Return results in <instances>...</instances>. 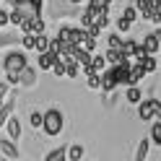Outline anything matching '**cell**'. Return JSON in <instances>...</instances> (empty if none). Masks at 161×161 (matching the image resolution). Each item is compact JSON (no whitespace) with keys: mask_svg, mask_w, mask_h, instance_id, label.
I'll return each mask as SVG.
<instances>
[{"mask_svg":"<svg viewBox=\"0 0 161 161\" xmlns=\"http://www.w3.org/2000/svg\"><path fill=\"white\" fill-rule=\"evenodd\" d=\"M63 122H65V119H63V112H60V109H47L42 127H44L47 135H60V133H63Z\"/></svg>","mask_w":161,"mask_h":161,"instance_id":"6da1fadb","label":"cell"},{"mask_svg":"<svg viewBox=\"0 0 161 161\" xmlns=\"http://www.w3.org/2000/svg\"><path fill=\"white\" fill-rule=\"evenodd\" d=\"M26 55L24 52H8L5 60H3V70H5V75H18V70L26 68Z\"/></svg>","mask_w":161,"mask_h":161,"instance_id":"7a4b0ae2","label":"cell"},{"mask_svg":"<svg viewBox=\"0 0 161 161\" xmlns=\"http://www.w3.org/2000/svg\"><path fill=\"white\" fill-rule=\"evenodd\" d=\"M143 75H146V68L140 63H133V65H130V73H127V86H138Z\"/></svg>","mask_w":161,"mask_h":161,"instance_id":"3957f363","label":"cell"},{"mask_svg":"<svg viewBox=\"0 0 161 161\" xmlns=\"http://www.w3.org/2000/svg\"><path fill=\"white\" fill-rule=\"evenodd\" d=\"M55 60H57V52H52V49H44V52H39V68H42V70H52Z\"/></svg>","mask_w":161,"mask_h":161,"instance_id":"277c9868","label":"cell"},{"mask_svg":"<svg viewBox=\"0 0 161 161\" xmlns=\"http://www.w3.org/2000/svg\"><path fill=\"white\" fill-rule=\"evenodd\" d=\"M138 117L140 119H153V99H140V107H138Z\"/></svg>","mask_w":161,"mask_h":161,"instance_id":"5b68a950","label":"cell"},{"mask_svg":"<svg viewBox=\"0 0 161 161\" xmlns=\"http://www.w3.org/2000/svg\"><path fill=\"white\" fill-rule=\"evenodd\" d=\"M5 130H8V138H11V140H18V138H21V122H18L16 117H8Z\"/></svg>","mask_w":161,"mask_h":161,"instance_id":"8992f818","label":"cell"},{"mask_svg":"<svg viewBox=\"0 0 161 161\" xmlns=\"http://www.w3.org/2000/svg\"><path fill=\"white\" fill-rule=\"evenodd\" d=\"M34 78H36V73H34L29 65L18 70V83H24V86H34Z\"/></svg>","mask_w":161,"mask_h":161,"instance_id":"52a82bcc","label":"cell"},{"mask_svg":"<svg viewBox=\"0 0 161 161\" xmlns=\"http://www.w3.org/2000/svg\"><path fill=\"white\" fill-rule=\"evenodd\" d=\"M114 86H117V78H114V68H109L107 73L102 75V88H104V91H114Z\"/></svg>","mask_w":161,"mask_h":161,"instance_id":"ba28073f","label":"cell"},{"mask_svg":"<svg viewBox=\"0 0 161 161\" xmlns=\"http://www.w3.org/2000/svg\"><path fill=\"white\" fill-rule=\"evenodd\" d=\"M143 47H146V52H148V55H156V52H158V47H161V42H158V36H156V34H148V36L143 39Z\"/></svg>","mask_w":161,"mask_h":161,"instance_id":"9c48e42d","label":"cell"},{"mask_svg":"<svg viewBox=\"0 0 161 161\" xmlns=\"http://www.w3.org/2000/svg\"><path fill=\"white\" fill-rule=\"evenodd\" d=\"M104 57H107V63H109V65H119V63H122V60H125L127 55L122 52V49H112V47H109Z\"/></svg>","mask_w":161,"mask_h":161,"instance_id":"30bf717a","label":"cell"},{"mask_svg":"<svg viewBox=\"0 0 161 161\" xmlns=\"http://www.w3.org/2000/svg\"><path fill=\"white\" fill-rule=\"evenodd\" d=\"M0 151H3V156H8V158H18V148L13 146V140H0Z\"/></svg>","mask_w":161,"mask_h":161,"instance_id":"8fae6325","label":"cell"},{"mask_svg":"<svg viewBox=\"0 0 161 161\" xmlns=\"http://www.w3.org/2000/svg\"><path fill=\"white\" fill-rule=\"evenodd\" d=\"M13 99H8V102H3V107H0V127H3L5 122H8V117H11V112H13Z\"/></svg>","mask_w":161,"mask_h":161,"instance_id":"7c38bea8","label":"cell"},{"mask_svg":"<svg viewBox=\"0 0 161 161\" xmlns=\"http://www.w3.org/2000/svg\"><path fill=\"white\" fill-rule=\"evenodd\" d=\"M86 86L88 88H102V73H86Z\"/></svg>","mask_w":161,"mask_h":161,"instance_id":"4fadbf2b","label":"cell"},{"mask_svg":"<svg viewBox=\"0 0 161 161\" xmlns=\"http://www.w3.org/2000/svg\"><path fill=\"white\" fill-rule=\"evenodd\" d=\"M125 99H127L130 104H140L143 94H140V88H138V86H130V88H127V96H125Z\"/></svg>","mask_w":161,"mask_h":161,"instance_id":"5bb4252c","label":"cell"},{"mask_svg":"<svg viewBox=\"0 0 161 161\" xmlns=\"http://www.w3.org/2000/svg\"><path fill=\"white\" fill-rule=\"evenodd\" d=\"M34 49H36V52H44V49H49V36H44V31L36 34V44H34Z\"/></svg>","mask_w":161,"mask_h":161,"instance_id":"9a60e30c","label":"cell"},{"mask_svg":"<svg viewBox=\"0 0 161 161\" xmlns=\"http://www.w3.org/2000/svg\"><path fill=\"white\" fill-rule=\"evenodd\" d=\"M104 65H107V57H102V55H91V70L102 73V70H104Z\"/></svg>","mask_w":161,"mask_h":161,"instance_id":"2e32d148","label":"cell"},{"mask_svg":"<svg viewBox=\"0 0 161 161\" xmlns=\"http://www.w3.org/2000/svg\"><path fill=\"white\" fill-rule=\"evenodd\" d=\"M21 42H24V49H34V44H36V34H34V31H24Z\"/></svg>","mask_w":161,"mask_h":161,"instance_id":"e0dca14e","label":"cell"},{"mask_svg":"<svg viewBox=\"0 0 161 161\" xmlns=\"http://www.w3.org/2000/svg\"><path fill=\"white\" fill-rule=\"evenodd\" d=\"M65 156H68V148H55V151H49L44 158L47 161H60V158H65Z\"/></svg>","mask_w":161,"mask_h":161,"instance_id":"ac0fdd59","label":"cell"},{"mask_svg":"<svg viewBox=\"0 0 161 161\" xmlns=\"http://www.w3.org/2000/svg\"><path fill=\"white\" fill-rule=\"evenodd\" d=\"M130 29H133V21H130L127 16H119V18H117V31L125 34V31H130Z\"/></svg>","mask_w":161,"mask_h":161,"instance_id":"d6986e66","label":"cell"},{"mask_svg":"<svg viewBox=\"0 0 161 161\" xmlns=\"http://www.w3.org/2000/svg\"><path fill=\"white\" fill-rule=\"evenodd\" d=\"M140 65L146 68V73H153V70H156V55H146Z\"/></svg>","mask_w":161,"mask_h":161,"instance_id":"ffe728a7","label":"cell"},{"mask_svg":"<svg viewBox=\"0 0 161 161\" xmlns=\"http://www.w3.org/2000/svg\"><path fill=\"white\" fill-rule=\"evenodd\" d=\"M151 140H153L156 146H161V119H156V125L151 127Z\"/></svg>","mask_w":161,"mask_h":161,"instance_id":"44dd1931","label":"cell"},{"mask_svg":"<svg viewBox=\"0 0 161 161\" xmlns=\"http://www.w3.org/2000/svg\"><path fill=\"white\" fill-rule=\"evenodd\" d=\"M146 156H148V140H140V146L135 151V161H143Z\"/></svg>","mask_w":161,"mask_h":161,"instance_id":"7402d4cb","label":"cell"},{"mask_svg":"<svg viewBox=\"0 0 161 161\" xmlns=\"http://www.w3.org/2000/svg\"><path fill=\"white\" fill-rule=\"evenodd\" d=\"M57 36H60V39H65V42H73V26H60Z\"/></svg>","mask_w":161,"mask_h":161,"instance_id":"603a6c76","label":"cell"},{"mask_svg":"<svg viewBox=\"0 0 161 161\" xmlns=\"http://www.w3.org/2000/svg\"><path fill=\"white\" fill-rule=\"evenodd\" d=\"M80 47H83V49H88V52H94V49H96V36H83V42H80Z\"/></svg>","mask_w":161,"mask_h":161,"instance_id":"cb8c5ba5","label":"cell"},{"mask_svg":"<svg viewBox=\"0 0 161 161\" xmlns=\"http://www.w3.org/2000/svg\"><path fill=\"white\" fill-rule=\"evenodd\" d=\"M29 122H31V127H42L44 114H42V112H31V114H29Z\"/></svg>","mask_w":161,"mask_h":161,"instance_id":"d4e9b609","label":"cell"},{"mask_svg":"<svg viewBox=\"0 0 161 161\" xmlns=\"http://www.w3.org/2000/svg\"><path fill=\"white\" fill-rule=\"evenodd\" d=\"M80 156H83V148H80V146H70L68 148V158L70 161H78Z\"/></svg>","mask_w":161,"mask_h":161,"instance_id":"484cf974","label":"cell"},{"mask_svg":"<svg viewBox=\"0 0 161 161\" xmlns=\"http://www.w3.org/2000/svg\"><path fill=\"white\" fill-rule=\"evenodd\" d=\"M107 44L112 47V49H122V44H125V42H122V36H117V34H112V36L107 39Z\"/></svg>","mask_w":161,"mask_h":161,"instance_id":"4316f807","label":"cell"},{"mask_svg":"<svg viewBox=\"0 0 161 161\" xmlns=\"http://www.w3.org/2000/svg\"><path fill=\"white\" fill-rule=\"evenodd\" d=\"M52 73H55L57 78H63V75H65V63H63L60 57L55 60V65H52Z\"/></svg>","mask_w":161,"mask_h":161,"instance_id":"83f0119b","label":"cell"},{"mask_svg":"<svg viewBox=\"0 0 161 161\" xmlns=\"http://www.w3.org/2000/svg\"><path fill=\"white\" fill-rule=\"evenodd\" d=\"M11 24H16V26L24 24V13L18 11V8H13V11H11Z\"/></svg>","mask_w":161,"mask_h":161,"instance_id":"f1b7e54d","label":"cell"},{"mask_svg":"<svg viewBox=\"0 0 161 161\" xmlns=\"http://www.w3.org/2000/svg\"><path fill=\"white\" fill-rule=\"evenodd\" d=\"M8 24H11V11H5L0 5V26H8Z\"/></svg>","mask_w":161,"mask_h":161,"instance_id":"f546056e","label":"cell"},{"mask_svg":"<svg viewBox=\"0 0 161 161\" xmlns=\"http://www.w3.org/2000/svg\"><path fill=\"white\" fill-rule=\"evenodd\" d=\"M135 47H138V44H135V42H133V39H127V42H125V44H122V52H125V55H127V57H130V55H133V52H135Z\"/></svg>","mask_w":161,"mask_h":161,"instance_id":"4dcf8cb0","label":"cell"},{"mask_svg":"<svg viewBox=\"0 0 161 161\" xmlns=\"http://www.w3.org/2000/svg\"><path fill=\"white\" fill-rule=\"evenodd\" d=\"M153 119H161V102L153 99Z\"/></svg>","mask_w":161,"mask_h":161,"instance_id":"1f68e13d","label":"cell"},{"mask_svg":"<svg viewBox=\"0 0 161 161\" xmlns=\"http://www.w3.org/2000/svg\"><path fill=\"white\" fill-rule=\"evenodd\" d=\"M122 16H127L130 21H135V18H138V16H135V8H125V13H122Z\"/></svg>","mask_w":161,"mask_h":161,"instance_id":"d6a6232c","label":"cell"},{"mask_svg":"<svg viewBox=\"0 0 161 161\" xmlns=\"http://www.w3.org/2000/svg\"><path fill=\"white\" fill-rule=\"evenodd\" d=\"M88 3H94V5H104V8H109V5H112V0H88Z\"/></svg>","mask_w":161,"mask_h":161,"instance_id":"836d02e7","label":"cell"},{"mask_svg":"<svg viewBox=\"0 0 161 161\" xmlns=\"http://www.w3.org/2000/svg\"><path fill=\"white\" fill-rule=\"evenodd\" d=\"M135 5H138V11H140V13H143V11H146V8H148V0H135Z\"/></svg>","mask_w":161,"mask_h":161,"instance_id":"e575fe53","label":"cell"},{"mask_svg":"<svg viewBox=\"0 0 161 161\" xmlns=\"http://www.w3.org/2000/svg\"><path fill=\"white\" fill-rule=\"evenodd\" d=\"M42 3H44V0H34V5L39 8V11H42Z\"/></svg>","mask_w":161,"mask_h":161,"instance_id":"d590c367","label":"cell"},{"mask_svg":"<svg viewBox=\"0 0 161 161\" xmlns=\"http://www.w3.org/2000/svg\"><path fill=\"white\" fill-rule=\"evenodd\" d=\"M156 36H158V42H161V29H156Z\"/></svg>","mask_w":161,"mask_h":161,"instance_id":"8d00e7d4","label":"cell"},{"mask_svg":"<svg viewBox=\"0 0 161 161\" xmlns=\"http://www.w3.org/2000/svg\"><path fill=\"white\" fill-rule=\"evenodd\" d=\"M68 3H73V5H78V3H80V0H68Z\"/></svg>","mask_w":161,"mask_h":161,"instance_id":"74e56055","label":"cell"},{"mask_svg":"<svg viewBox=\"0 0 161 161\" xmlns=\"http://www.w3.org/2000/svg\"><path fill=\"white\" fill-rule=\"evenodd\" d=\"M0 5H3V0H0Z\"/></svg>","mask_w":161,"mask_h":161,"instance_id":"f35d334b","label":"cell"}]
</instances>
